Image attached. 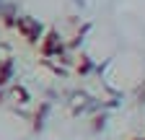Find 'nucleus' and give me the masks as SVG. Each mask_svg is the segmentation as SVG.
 Returning <instances> with one entry per match:
<instances>
[{"mask_svg":"<svg viewBox=\"0 0 145 140\" xmlns=\"http://www.w3.org/2000/svg\"><path fill=\"white\" fill-rule=\"evenodd\" d=\"M39 49H42L44 57H60V52H62V39H60L54 31H49L47 37H42Z\"/></svg>","mask_w":145,"mask_h":140,"instance_id":"obj_2","label":"nucleus"},{"mask_svg":"<svg viewBox=\"0 0 145 140\" xmlns=\"http://www.w3.org/2000/svg\"><path fill=\"white\" fill-rule=\"evenodd\" d=\"M16 31L29 42V44H39L44 37V26L39 24V18H31V16H16Z\"/></svg>","mask_w":145,"mask_h":140,"instance_id":"obj_1","label":"nucleus"}]
</instances>
